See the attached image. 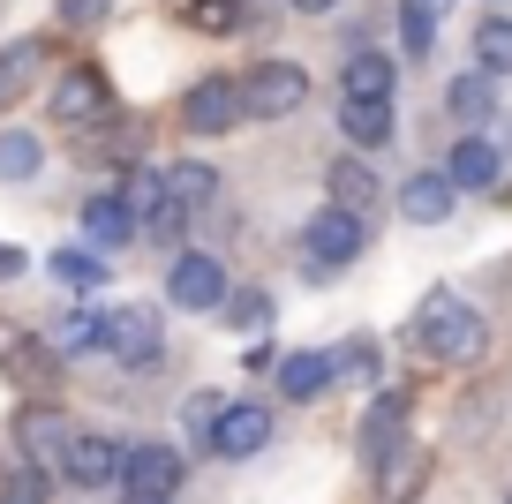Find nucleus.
Segmentation results:
<instances>
[{"label":"nucleus","instance_id":"f257e3e1","mask_svg":"<svg viewBox=\"0 0 512 504\" xmlns=\"http://www.w3.org/2000/svg\"><path fill=\"white\" fill-rule=\"evenodd\" d=\"M407 339H415V354H430V362H475V354L490 347V324H482L452 286H430L415 324H407Z\"/></svg>","mask_w":512,"mask_h":504},{"label":"nucleus","instance_id":"f03ea898","mask_svg":"<svg viewBox=\"0 0 512 504\" xmlns=\"http://www.w3.org/2000/svg\"><path fill=\"white\" fill-rule=\"evenodd\" d=\"M302 264H309V279H339V271L362 256V241H369V219H354V211H339V204H324V211H309L302 219Z\"/></svg>","mask_w":512,"mask_h":504},{"label":"nucleus","instance_id":"7ed1b4c3","mask_svg":"<svg viewBox=\"0 0 512 504\" xmlns=\"http://www.w3.org/2000/svg\"><path fill=\"white\" fill-rule=\"evenodd\" d=\"M226 264L211 249H174V271H166V301L174 309H189V316H204V309H226Z\"/></svg>","mask_w":512,"mask_h":504},{"label":"nucleus","instance_id":"20e7f679","mask_svg":"<svg viewBox=\"0 0 512 504\" xmlns=\"http://www.w3.org/2000/svg\"><path fill=\"white\" fill-rule=\"evenodd\" d=\"M241 98H249V121H287V113H302L309 76H302V61H256L241 76Z\"/></svg>","mask_w":512,"mask_h":504},{"label":"nucleus","instance_id":"39448f33","mask_svg":"<svg viewBox=\"0 0 512 504\" xmlns=\"http://www.w3.org/2000/svg\"><path fill=\"white\" fill-rule=\"evenodd\" d=\"M106 354L121 369H151L166 354V324H159V309H144V301H128V309H106Z\"/></svg>","mask_w":512,"mask_h":504},{"label":"nucleus","instance_id":"423d86ee","mask_svg":"<svg viewBox=\"0 0 512 504\" xmlns=\"http://www.w3.org/2000/svg\"><path fill=\"white\" fill-rule=\"evenodd\" d=\"M234 121H249V98H241L234 76L189 83V98H181V128H189V136H226Z\"/></svg>","mask_w":512,"mask_h":504},{"label":"nucleus","instance_id":"0eeeda50","mask_svg":"<svg viewBox=\"0 0 512 504\" xmlns=\"http://www.w3.org/2000/svg\"><path fill=\"white\" fill-rule=\"evenodd\" d=\"M264 444H272V407H256V399H226L219 422H211V437H204V452H219V459H256Z\"/></svg>","mask_w":512,"mask_h":504},{"label":"nucleus","instance_id":"6e6552de","mask_svg":"<svg viewBox=\"0 0 512 504\" xmlns=\"http://www.w3.org/2000/svg\"><path fill=\"white\" fill-rule=\"evenodd\" d=\"M106 113H113V91H106L98 68H68V76L53 83V121L61 128H91V121H106Z\"/></svg>","mask_w":512,"mask_h":504},{"label":"nucleus","instance_id":"1a4fd4ad","mask_svg":"<svg viewBox=\"0 0 512 504\" xmlns=\"http://www.w3.org/2000/svg\"><path fill=\"white\" fill-rule=\"evenodd\" d=\"M121 459H128V444H113V437H98V429H83V437H68L61 474H68L76 489H106V482H121Z\"/></svg>","mask_w":512,"mask_h":504},{"label":"nucleus","instance_id":"9d476101","mask_svg":"<svg viewBox=\"0 0 512 504\" xmlns=\"http://www.w3.org/2000/svg\"><path fill=\"white\" fill-rule=\"evenodd\" d=\"M445 174L460 181V189H497V181H505V158H497V143L482 136V128H460V143H452L445 151Z\"/></svg>","mask_w":512,"mask_h":504},{"label":"nucleus","instance_id":"9b49d317","mask_svg":"<svg viewBox=\"0 0 512 504\" xmlns=\"http://www.w3.org/2000/svg\"><path fill=\"white\" fill-rule=\"evenodd\" d=\"M452 204H460V181H452L445 166H437V174H407V189H400V219L407 226H445Z\"/></svg>","mask_w":512,"mask_h":504},{"label":"nucleus","instance_id":"f8f14e48","mask_svg":"<svg viewBox=\"0 0 512 504\" xmlns=\"http://www.w3.org/2000/svg\"><path fill=\"white\" fill-rule=\"evenodd\" d=\"M181 474H189V459L174 444H128V459H121V489H166L174 497Z\"/></svg>","mask_w":512,"mask_h":504},{"label":"nucleus","instance_id":"ddd939ff","mask_svg":"<svg viewBox=\"0 0 512 504\" xmlns=\"http://www.w3.org/2000/svg\"><path fill=\"white\" fill-rule=\"evenodd\" d=\"M83 234H91V249H128V241L144 234V219H136V204L121 189H106V196L83 204Z\"/></svg>","mask_w":512,"mask_h":504},{"label":"nucleus","instance_id":"4468645a","mask_svg":"<svg viewBox=\"0 0 512 504\" xmlns=\"http://www.w3.org/2000/svg\"><path fill=\"white\" fill-rule=\"evenodd\" d=\"M369 474H377V497H384V504H407L422 482H430V452H422L415 437H400V444H392V452H384Z\"/></svg>","mask_w":512,"mask_h":504},{"label":"nucleus","instance_id":"2eb2a0df","mask_svg":"<svg viewBox=\"0 0 512 504\" xmlns=\"http://www.w3.org/2000/svg\"><path fill=\"white\" fill-rule=\"evenodd\" d=\"M407 414H415V392H377V407L362 414V459L369 467L407 437Z\"/></svg>","mask_w":512,"mask_h":504},{"label":"nucleus","instance_id":"dca6fc26","mask_svg":"<svg viewBox=\"0 0 512 504\" xmlns=\"http://www.w3.org/2000/svg\"><path fill=\"white\" fill-rule=\"evenodd\" d=\"M68 437H76V429H68V414H61V407H46V399L16 414V444H23V459H38V467H46V459H61V452H68Z\"/></svg>","mask_w":512,"mask_h":504},{"label":"nucleus","instance_id":"f3484780","mask_svg":"<svg viewBox=\"0 0 512 504\" xmlns=\"http://www.w3.org/2000/svg\"><path fill=\"white\" fill-rule=\"evenodd\" d=\"M445 113H452L460 128H490V121H497V76H490V68H467V76H452Z\"/></svg>","mask_w":512,"mask_h":504},{"label":"nucleus","instance_id":"a211bd4d","mask_svg":"<svg viewBox=\"0 0 512 504\" xmlns=\"http://www.w3.org/2000/svg\"><path fill=\"white\" fill-rule=\"evenodd\" d=\"M339 128H347L354 151H384L392 143V98H339Z\"/></svg>","mask_w":512,"mask_h":504},{"label":"nucleus","instance_id":"6ab92c4d","mask_svg":"<svg viewBox=\"0 0 512 504\" xmlns=\"http://www.w3.org/2000/svg\"><path fill=\"white\" fill-rule=\"evenodd\" d=\"M324 189H332L339 211H354V219H369V211L384 204V181L369 174L362 158H332V174H324Z\"/></svg>","mask_w":512,"mask_h":504},{"label":"nucleus","instance_id":"aec40b11","mask_svg":"<svg viewBox=\"0 0 512 504\" xmlns=\"http://www.w3.org/2000/svg\"><path fill=\"white\" fill-rule=\"evenodd\" d=\"M332 377H339V354H287V362H279V392L287 399H324L332 392Z\"/></svg>","mask_w":512,"mask_h":504},{"label":"nucleus","instance_id":"412c9836","mask_svg":"<svg viewBox=\"0 0 512 504\" xmlns=\"http://www.w3.org/2000/svg\"><path fill=\"white\" fill-rule=\"evenodd\" d=\"M166 196H174L181 211H211V204H219V166H204V158H174V166H166Z\"/></svg>","mask_w":512,"mask_h":504},{"label":"nucleus","instance_id":"4be33fe9","mask_svg":"<svg viewBox=\"0 0 512 504\" xmlns=\"http://www.w3.org/2000/svg\"><path fill=\"white\" fill-rule=\"evenodd\" d=\"M339 91H354V98H392V91H400V68L384 61V53L354 46V53H347V68H339Z\"/></svg>","mask_w":512,"mask_h":504},{"label":"nucleus","instance_id":"5701e85b","mask_svg":"<svg viewBox=\"0 0 512 504\" xmlns=\"http://www.w3.org/2000/svg\"><path fill=\"white\" fill-rule=\"evenodd\" d=\"M106 309H76V316H61V324H53V339L46 347L61 354V362H76V354H106Z\"/></svg>","mask_w":512,"mask_h":504},{"label":"nucleus","instance_id":"b1692460","mask_svg":"<svg viewBox=\"0 0 512 504\" xmlns=\"http://www.w3.org/2000/svg\"><path fill=\"white\" fill-rule=\"evenodd\" d=\"M38 68H46V38H16V46H0V106H16V98L38 83Z\"/></svg>","mask_w":512,"mask_h":504},{"label":"nucleus","instance_id":"393cba45","mask_svg":"<svg viewBox=\"0 0 512 504\" xmlns=\"http://www.w3.org/2000/svg\"><path fill=\"white\" fill-rule=\"evenodd\" d=\"M249 16H256V0H189V8H181V23L204 31V38H234Z\"/></svg>","mask_w":512,"mask_h":504},{"label":"nucleus","instance_id":"a878e982","mask_svg":"<svg viewBox=\"0 0 512 504\" xmlns=\"http://www.w3.org/2000/svg\"><path fill=\"white\" fill-rule=\"evenodd\" d=\"M400 53L407 61L437 53V0H400Z\"/></svg>","mask_w":512,"mask_h":504},{"label":"nucleus","instance_id":"bb28decb","mask_svg":"<svg viewBox=\"0 0 512 504\" xmlns=\"http://www.w3.org/2000/svg\"><path fill=\"white\" fill-rule=\"evenodd\" d=\"M38 166H46V143L31 128H0V181H38Z\"/></svg>","mask_w":512,"mask_h":504},{"label":"nucleus","instance_id":"cd10ccee","mask_svg":"<svg viewBox=\"0 0 512 504\" xmlns=\"http://www.w3.org/2000/svg\"><path fill=\"white\" fill-rule=\"evenodd\" d=\"M46 271L68 286V294H98V286H106V256H98V249H53Z\"/></svg>","mask_w":512,"mask_h":504},{"label":"nucleus","instance_id":"c85d7f7f","mask_svg":"<svg viewBox=\"0 0 512 504\" xmlns=\"http://www.w3.org/2000/svg\"><path fill=\"white\" fill-rule=\"evenodd\" d=\"M219 316H226V331H241V339H264V331H272V294H256V286H234Z\"/></svg>","mask_w":512,"mask_h":504},{"label":"nucleus","instance_id":"c756f323","mask_svg":"<svg viewBox=\"0 0 512 504\" xmlns=\"http://www.w3.org/2000/svg\"><path fill=\"white\" fill-rule=\"evenodd\" d=\"M475 68L512 76V16H482L475 23Z\"/></svg>","mask_w":512,"mask_h":504},{"label":"nucleus","instance_id":"7c9ffc66","mask_svg":"<svg viewBox=\"0 0 512 504\" xmlns=\"http://www.w3.org/2000/svg\"><path fill=\"white\" fill-rule=\"evenodd\" d=\"M46 497H53V482H46L38 459H23V467L0 474V504H46Z\"/></svg>","mask_w":512,"mask_h":504},{"label":"nucleus","instance_id":"2f4dec72","mask_svg":"<svg viewBox=\"0 0 512 504\" xmlns=\"http://www.w3.org/2000/svg\"><path fill=\"white\" fill-rule=\"evenodd\" d=\"M339 377L369 384V377H377V347H369V339H354V347H339Z\"/></svg>","mask_w":512,"mask_h":504},{"label":"nucleus","instance_id":"473e14b6","mask_svg":"<svg viewBox=\"0 0 512 504\" xmlns=\"http://www.w3.org/2000/svg\"><path fill=\"white\" fill-rule=\"evenodd\" d=\"M113 0H61V23H98Z\"/></svg>","mask_w":512,"mask_h":504},{"label":"nucleus","instance_id":"72a5a7b5","mask_svg":"<svg viewBox=\"0 0 512 504\" xmlns=\"http://www.w3.org/2000/svg\"><path fill=\"white\" fill-rule=\"evenodd\" d=\"M0 279H23V249H8V241H0Z\"/></svg>","mask_w":512,"mask_h":504},{"label":"nucleus","instance_id":"f704fd0d","mask_svg":"<svg viewBox=\"0 0 512 504\" xmlns=\"http://www.w3.org/2000/svg\"><path fill=\"white\" fill-rule=\"evenodd\" d=\"M121 504H174L166 489H121Z\"/></svg>","mask_w":512,"mask_h":504},{"label":"nucleus","instance_id":"c9c22d12","mask_svg":"<svg viewBox=\"0 0 512 504\" xmlns=\"http://www.w3.org/2000/svg\"><path fill=\"white\" fill-rule=\"evenodd\" d=\"M287 8H294V16H332L339 0H287Z\"/></svg>","mask_w":512,"mask_h":504},{"label":"nucleus","instance_id":"e433bc0d","mask_svg":"<svg viewBox=\"0 0 512 504\" xmlns=\"http://www.w3.org/2000/svg\"><path fill=\"white\" fill-rule=\"evenodd\" d=\"M437 8H445V0H437Z\"/></svg>","mask_w":512,"mask_h":504},{"label":"nucleus","instance_id":"4c0bfd02","mask_svg":"<svg viewBox=\"0 0 512 504\" xmlns=\"http://www.w3.org/2000/svg\"><path fill=\"white\" fill-rule=\"evenodd\" d=\"M505 504H512V497H505Z\"/></svg>","mask_w":512,"mask_h":504}]
</instances>
